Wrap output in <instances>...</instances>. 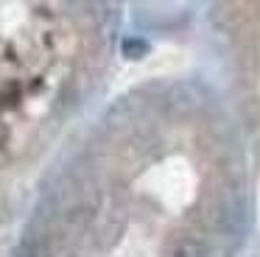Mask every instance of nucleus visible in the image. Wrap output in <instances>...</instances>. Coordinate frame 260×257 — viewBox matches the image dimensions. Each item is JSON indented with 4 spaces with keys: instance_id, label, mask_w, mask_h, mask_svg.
Listing matches in <instances>:
<instances>
[{
    "instance_id": "obj_1",
    "label": "nucleus",
    "mask_w": 260,
    "mask_h": 257,
    "mask_svg": "<svg viewBox=\"0 0 260 257\" xmlns=\"http://www.w3.org/2000/svg\"><path fill=\"white\" fill-rule=\"evenodd\" d=\"M146 50H148V45L143 42V39H137V37H132V39H126V42H123V56H126V59H143Z\"/></svg>"
}]
</instances>
